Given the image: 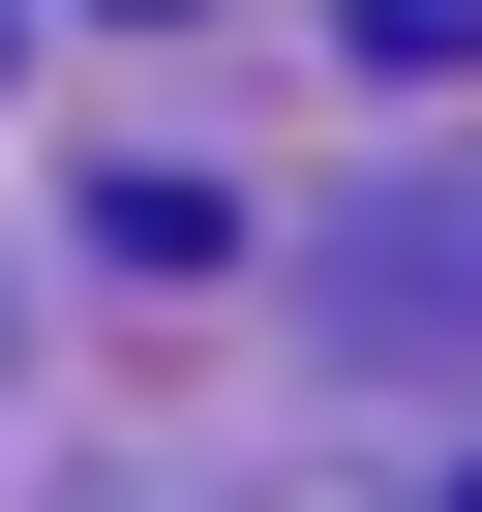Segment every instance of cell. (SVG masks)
I'll use <instances>...</instances> for the list:
<instances>
[{"instance_id":"6da1fadb","label":"cell","mask_w":482,"mask_h":512,"mask_svg":"<svg viewBox=\"0 0 482 512\" xmlns=\"http://www.w3.org/2000/svg\"><path fill=\"white\" fill-rule=\"evenodd\" d=\"M362 332H392V362H482V181H422V211L362 241Z\"/></svg>"},{"instance_id":"7a4b0ae2","label":"cell","mask_w":482,"mask_h":512,"mask_svg":"<svg viewBox=\"0 0 482 512\" xmlns=\"http://www.w3.org/2000/svg\"><path fill=\"white\" fill-rule=\"evenodd\" d=\"M362 61H482V0H362Z\"/></svg>"}]
</instances>
